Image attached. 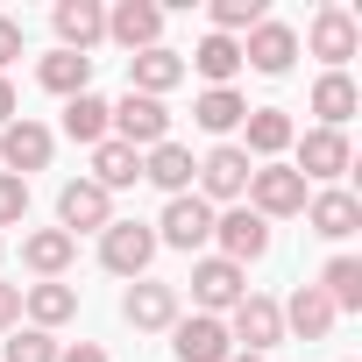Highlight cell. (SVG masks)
<instances>
[{"mask_svg":"<svg viewBox=\"0 0 362 362\" xmlns=\"http://www.w3.org/2000/svg\"><path fill=\"white\" fill-rule=\"evenodd\" d=\"M50 149H57V135H50L43 121H29V114H15L8 128H0V156H8V177L43 170V163H50Z\"/></svg>","mask_w":362,"mask_h":362,"instance_id":"ba28073f","label":"cell"},{"mask_svg":"<svg viewBox=\"0 0 362 362\" xmlns=\"http://www.w3.org/2000/svg\"><path fill=\"white\" fill-rule=\"evenodd\" d=\"M15 57H22V22H15V15H0V71H8Z\"/></svg>","mask_w":362,"mask_h":362,"instance_id":"e575fe53","label":"cell"},{"mask_svg":"<svg viewBox=\"0 0 362 362\" xmlns=\"http://www.w3.org/2000/svg\"><path fill=\"white\" fill-rule=\"evenodd\" d=\"M57 362H107V348L100 341H71V348H57Z\"/></svg>","mask_w":362,"mask_h":362,"instance_id":"8d00e7d4","label":"cell"},{"mask_svg":"<svg viewBox=\"0 0 362 362\" xmlns=\"http://www.w3.org/2000/svg\"><path fill=\"white\" fill-rule=\"evenodd\" d=\"M149 256H156V228H142V221H107L100 228V263L114 277H142Z\"/></svg>","mask_w":362,"mask_h":362,"instance_id":"3957f363","label":"cell"},{"mask_svg":"<svg viewBox=\"0 0 362 362\" xmlns=\"http://www.w3.org/2000/svg\"><path fill=\"white\" fill-rule=\"evenodd\" d=\"M214 242H221L228 263H256L270 249V221L249 214V206H228V214H214Z\"/></svg>","mask_w":362,"mask_h":362,"instance_id":"9c48e42d","label":"cell"},{"mask_svg":"<svg viewBox=\"0 0 362 362\" xmlns=\"http://www.w3.org/2000/svg\"><path fill=\"white\" fill-rule=\"evenodd\" d=\"M15 121V86H8V71H0V128Z\"/></svg>","mask_w":362,"mask_h":362,"instance_id":"74e56055","label":"cell"},{"mask_svg":"<svg viewBox=\"0 0 362 362\" xmlns=\"http://www.w3.org/2000/svg\"><path fill=\"white\" fill-rule=\"evenodd\" d=\"M107 135H114V142H128L135 156H149L156 142H170V114H163V100L128 93L121 107H107Z\"/></svg>","mask_w":362,"mask_h":362,"instance_id":"6da1fadb","label":"cell"},{"mask_svg":"<svg viewBox=\"0 0 362 362\" xmlns=\"http://www.w3.org/2000/svg\"><path fill=\"white\" fill-rule=\"evenodd\" d=\"M57 221H64L71 242H78V235H100V228L114 221V192H100L93 177H71V185L57 192Z\"/></svg>","mask_w":362,"mask_h":362,"instance_id":"8992f818","label":"cell"},{"mask_svg":"<svg viewBox=\"0 0 362 362\" xmlns=\"http://www.w3.org/2000/svg\"><path fill=\"white\" fill-rule=\"evenodd\" d=\"M121 320H128L135 334H163V327H177V291H170V284L135 277V284H128V298H121Z\"/></svg>","mask_w":362,"mask_h":362,"instance_id":"5bb4252c","label":"cell"},{"mask_svg":"<svg viewBox=\"0 0 362 362\" xmlns=\"http://www.w3.org/2000/svg\"><path fill=\"white\" fill-rule=\"evenodd\" d=\"M64 135H71V142H86V149H100V142H107V100H100V93L64 100Z\"/></svg>","mask_w":362,"mask_h":362,"instance_id":"83f0119b","label":"cell"},{"mask_svg":"<svg viewBox=\"0 0 362 362\" xmlns=\"http://www.w3.org/2000/svg\"><path fill=\"white\" fill-rule=\"evenodd\" d=\"M170 348H177V362H228V355H235L228 320H214V313L177 320V327H170Z\"/></svg>","mask_w":362,"mask_h":362,"instance_id":"8fae6325","label":"cell"},{"mask_svg":"<svg viewBox=\"0 0 362 362\" xmlns=\"http://www.w3.org/2000/svg\"><path fill=\"white\" fill-rule=\"evenodd\" d=\"M348 156H355V149H348V135H341V128H305V142H298V163H291V170H298V177H341V170H348Z\"/></svg>","mask_w":362,"mask_h":362,"instance_id":"ac0fdd59","label":"cell"},{"mask_svg":"<svg viewBox=\"0 0 362 362\" xmlns=\"http://www.w3.org/2000/svg\"><path fill=\"white\" fill-rule=\"evenodd\" d=\"M22 320V284H0V334Z\"/></svg>","mask_w":362,"mask_h":362,"instance_id":"d590c367","label":"cell"},{"mask_svg":"<svg viewBox=\"0 0 362 362\" xmlns=\"http://www.w3.org/2000/svg\"><path fill=\"white\" fill-rule=\"evenodd\" d=\"M313 114H320V128H341V121L355 114V78H348V71H327V78L313 86Z\"/></svg>","mask_w":362,"mask_h":362,"instance_id":"4dcf8cb0","label":"cell"},{"mask_svg":"<svg viewBox=\"0 0 362 362\" xmlns=\"http://www.w3.org/2000/svg\"><path fill=\"white\" fill-rule=\"evenodd\" d=\"M192 71H199L206 86H228V78L242 71V43H235V36H206V43L192 50Z\"/></svg>","mask_w":362,"mask_h":362,"instance_id":"f546056e","label":"cell"},{"mask_svg":"<svg viewBox=\"0 0 362 362\" xmlns=\"http://www.w3.org/2000/svg\"><path fill=\"white\" fill-rule=\"evenodd\" d=\"M177 78H185V57H177V50H135L128 57V93H142V100H163Z\"/></svg>","mask_w":362,"mask_h":362,"instance_id":"e0dca14e","label":"cell"},{"mask_svg":"<svg viewBox=\"0 0 362 362\" xmlns=\"http://www.w3.org/2000/svg\"><path fill=\"white\" fill-rule=\"evenodd\" d=\"M50 22H57V50H78V57L107 36V8H100V0H57Z\"/></svg>","mask_w":362,"mask_h":362,"instance_id":"2e32d148","label":"cell"},{"mask_svg":"<svg viewBox=\"0 0 362 362\" xmlns=\"http://www.w3.org/2000/svg\"><path fill=\"white\" fill-rule=\"evenodd\" d=\"M22 313L50 334V327H64V320L78 313V291H71V284H29V291H22Z\"/></svg>","mask_w":362,"mask_h":362,"instance_id":"4316f807","label":"cell"},{"mask_svg":"<svg viewBox=\"0 0 362 362\" xmlns=\"http://www.w3.org/2000/svg\"><path fill=\"white\" fill-rule=\"evenodd\" d=\"M36 86L57 93V100H78V93H93V57H78V50H50V57L36 64Z\"/></svg>","mask_w":362,"mask_h":362,"instance_id":"7402d4cb","label":"cell"},{"mask_svg":"<svg viewBox=\"0 0 362 362\" xmlns=\"http://www.w3.org/2000/svg\"><path fill=\"white\" fill-rule=\"evenodd\" d=\"M291 57H298V29L291 22H277V15H263L256 29H249V43H242V64H256V71H291Z\"/></svg>","mask_w":362,"mask_h":362,"instance_id":"4fadbf2b","label":"cell"},{"mask_svg":"<svg viewBox=\"0 0 362 362\" xmlns=\"http://www.w3.org/2000/svg\"><path fill=\"white\" fill-rule=\"evenodd\" d=\"M305 43H313V57H320L327 71H341V64L355 57L362 29H355V15H348V8H320V15H313V29H305Z\"/></svg>","mask_w":362,"mask_h":362,"instance_id":"7c38bea8","label":"cell"},{"mask_svg":"<svg viewBox=\"0 0 362 362\" xmlns=\"http://www.w3.org/2000/svg\"><path fill=\"white\" fill-rule=\"evenodd\" d=\"M8 362H57V341H50L43 327H29V334L8 341Z\"/></svg>","mask_w":362,"mask_h":362,"instance_id":"836d02e7","label":"cell"},{"mask_svg":"<svg viewBox=\"0 0 362 362\" xmlns=\"http://www.w3.org/2000/svg\"><path fill=\"white\" fill-rule=\"evenodd\" d=\"M22 221H29V177L0 170V228H22Z\"/></svg>","mask_w":362,"mask_h":362,"instance_id":"d6a6232c","label":"cell"},{"mask_svg":"<svg viewBox=\"0 0 362 362\" xmlns=\"http://www.w3.org/2000/svg\"><path fill=\"white\" fill-rule=\"evenodd\" d=\"M135 177H142V156L107 135V142L93 149V185H100V192H121V185H135Z\"/></svg>","mask_w":362,"mask_h":362,"instance_id":"484cf974","label":"cell"},{"mask_svg":"<svg viewBox=\"0 0 362 362\" xmlns=\"http://www.w3.org/2000/svg\"><path fill=\"white\" fill-rule=\"evenodd\" d=\"M71 249H78V242H71L64 228H36V235L22 242V263H29V270H36L43 284H57V277L71 270Z\"/></svg>","mask_w":362,"mask_h":362,"instance_id":"cb8c5ba5","label":"cell"},{"mask_svg":"<svg viewBox=\"0 0 362 362\" xmlns=\"http://www.w3.org/2000/svg\"><path fill=\"white\" fill-rule=\"evenodd\" d=\"M192 121H199L206 135H228V128H242V121H249V100H242L235 86H206V93H199V107H192Z\"/></svg>","mask_w":362,"mask_h":362,"instance_id":"d4e9b609","label":"cell"},{"mask_svg":"<svg viewBox=\"0 0 362 362\" xmlns=\"http://www.w3.org/2000/svg\"><path fill=\"white\" fill-rule=\"evenodd\" d=\"M277 313H284V327H291L298 341H327V334H334V320H341V313L327 305V291H320V284H298V291H291V305H277Z\"/></svg>","mask_w":362,"mask_h":362,"instance_id":"44dd1931","label":"cell"},{"mask_svg":"<svg viewBox=\"0 0 362 362\" xmlns=\"http://www.w3.org/2000/svg\"><path fill=\"white\" fill-rule=\"evenodd\" d=\"M192 298H199V313H235L242 298H249V284H242V263H228V256H206V263H192Z\"/></svg>","mask_w":362,"mask_h":362,"instance_id":"52a82bcc","label":"cell"},{"mask_svg":"<svg viewBox=\"0 0 362 362\" xmlns=\"http://www.w3.org/2000/svg\"><path fill=\"white\" fill-rule=\"evenodd\" d=\"M107 36L135 57V50H156V36H163V8L156 0H114L107 8Z\"/></svg>","mask_w":362,"mask_h":362,"instance_id":"30bf717a","label":"cell"},{"mask_svg":"<svg viewBox=\"0 0 362 362\" xmlns=\"http://www.w3.org/2000/svg\"><path fill=\"white\" fill-rule=\"evenodd\" d=\"M320 291H327L334 313H362V263H355V256H334V263L320 270Z\"/></svg>","mask_w":362,"mask_h":362,"instance_id":"f1b7e54d","label":"cell"},{"mask_svg":"<svg viewBox=\"0 0 362 362\" xmlns=\"http://www.w3.org/2000/svg\"><path fill=\"white\" fill-rule=\"evenodd\" d=\"M249 170H256V163L242 156V142H221V149L199 163V199H206V206H214V199H242V192H249Z\"/></svg>","mask_w":362,"mask_h":362,"instance_id":"9a60e30c","label":"cell"},{"mask_svg":"<svg viewBox=\"0 0 362 362\" xmlns=\"http://www.w3.org/2000/svg\"><path fill=\"white\" fill-rule=\"evenodd\" d=\"M156 242H170V249H206L214 242V206L199 199V192H177L170 206H163V221H156Z\"/></svg>","mask_w":362,"mask_h":362,"instance_id":"5b68a950","label":"cell"},{"mask_svg":"<svg viewBox=\"0 0 362 362\" xmlns=\"http://www.w3.org/2000/svg\"><path fill=\"white\" fill-rule=\"evenodd\" d=\"M228 362H263V355H228Z\"/></svg>","mask_w":362,"mask_h":362,"instance_id":"f35d334b","label":"cell"},{"mask_svg":"<svg viewBox=\"0 0 362 362\" xmlns=\"http://www.w3.org/2000/svg\"><path fill=\"white\" fill-rule=\"evenodd\" d=\"M192 170H199V163H192L185 142H156V149L142 156V177H149V185H163L170 199H177V192H192Z\"/></svg>","mask_w":362,"mask_h":362,"instance_id":"603a6c76","label":"cell"},{"mask_svg":"<svg viewBox=\"0 0 362 362\" xmlns=\"http://www.w3.org/2000/svg\"><path fill=\"white\" fill-rule=\"evenodd\" d=\"M270 8L263 0H214V36H249Z\"/></svg>","mask_w":362,"mask_h":362,"instance_id":"1f68e13d","label":"cell"},{"mask_svg":"<svg viewBox=\"0 0 362 362\" xmlns=\"http://www.w3.org/2000/svg\"><path fill=\"white\" fill-rule=\"evenodd\" d=\"M305 221H313V235L348 242V235L362 228V199H355V192H341V185H327L320 199H305Z\"/></svg>","mask_w":362,"mask_h":362,"instance_id":"d6986e66","label":"cell"},{"mask_svg":"<svg viewBox=\"0 0 362 362\" xmlns=\"http://www.w3.org/2000/svg\"><path fill=\"white\" fill-rule=\"evenodd\" d=\"M242 156L256 163V156H277V149H291L298 142V128H291V114L284 107H249V121H242Z\"/></svg>","mask_w":362,"mask_h":362,"instance_id":"ffe728a7","label":"cell"},{"mask_svg":"<svg viewBox=\"0 0 362 362\" xmlns=\"http://www.w3.org/2000/svg\"><path fill=\"white\" fill-rule=\"evenodd\" d=\"M228 341H242V355H263V348H277V341H284V313H277V298L249 291V298L228 313Z\"/></svg>","mask_w":362,"mask_h":362,"instance_id":"277c9868","label":"cell"},{"mask_svg":"<svg viewBox=\"0 0 362 362\" xmlns=\"http://www.w3.org/2000/svg\"><path fill=\"white\" fill-rule=\"evenodd\" d=\"M249 214H263V221L305 214V177H298L291 163H256V170H249Z\"/></svg>","mask_w":362,"mask_h":362,"instance_id":"7a4b0ae2","label":"cell"}]
</instances>
